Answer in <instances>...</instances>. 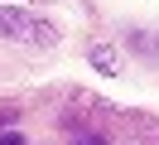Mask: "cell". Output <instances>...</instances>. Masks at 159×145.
Masks as SVG:
<instances>
[{
  "instance_id": "obj_3",
  "label": "cell",
  "mask_w": 159,
  "mask_h": 145,
  "mask_svg": "<svg viewBox=\"0 0 159 145\" xmlns=\"http://www.w3.org/2000/svg\"><path fill=\"white\" fill-rule=\"evenodd\" d=\"M0 145H29V140H24L20 131H0Z\"/></svg>"
},
{
  "instance_id": "obj_4",
  "label": "cell",
  "mask_w": 159,
  "mask_h": 145,
  "mask_svg": "<svg viewBox=\"0 0 159 145\" xmlns=\"http://www.w3.org/2000/svg\"><path fill=\"white\" fill-rule=\"evenodd\" d=\"M77 145H106V140H101V135H82Z\"/></svg>"
},
{
  "instance_id": "obj_2",
  "label": "cell",
  "mask_w": 159,
  "mask_h": 145,
  "mask_svg": "<svg viewBox=\"0 0 159 145\" xmlns=\"http://www.w3.org/2000/svg\"><path fill=\"white\" fill-rule=\"evenodd\" d=\"M87 63L97 68V73H106V77L120 73V53H116L111 44H92V48H87Z\"/></svg>"
},
{
  "instance_id": "obj_1",
  "label": "cell",
  "mask_w": 159,
  "mask_h": 145,
  "mask_svg": "<svg viewBox=\"0 0 159 145\" xmlns=\"http://www.w3.org/2000/svg\"><path fill=\"white\" fill-rule=\"evenodd\" d=\"M0 39H24V44H39V39H43V44H48L53 29L43 24V19L15 10V5H0Z\"/></svg>"
}]
</instances>
